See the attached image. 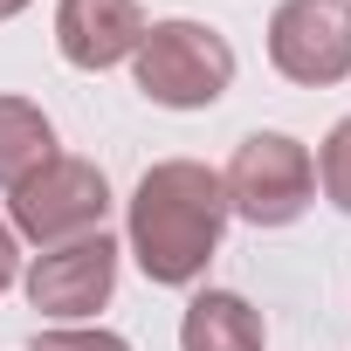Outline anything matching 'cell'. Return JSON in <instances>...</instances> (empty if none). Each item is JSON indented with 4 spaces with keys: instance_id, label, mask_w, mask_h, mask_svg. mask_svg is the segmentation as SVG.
Segmentation results:
<instances>
[{
    "instance_id": "52a82bcc",
    "label": "cell",
    "mask_w": 351,
    "mask_h": 351,
    "mask_svg": "<svg viewBox=\"0 0 351 351\" xmlns=\"http://www.w3.org/2000/svg\"><path fill=\"white\" fill-rule=\"evenodd\" d=\"M145 42L138 0H56V49L69 69H117Z\"/></svg>"
},
{
    "instance_id": "6da1fadb",
    "label": "cell",
    "mask_w": 351,
    "mask_h": 351,
    "mask_svg": "<svg viewBox=\"0 0 351 351\" xmlns=\"http://www.w3.org/2000/svg\"><path fill=\"white\" fill-rule=\"evenodd\" d=\"M221 228H228V186L200 158L152 165L131 193V255L165 289H186V282L207 276V262L221 248Z\"/></svg>"
},
{
    "instance_id": "30bf717a",
    "label": "cell",
    "mask_w": 351,
    "mask_h": 351,
    "mask_svg": "<svg viewBox=\"0 0 351 351\" xmlns=\"http://www.w3.org/2000/svg\"><path fill=\"white\" fill-rule=\"evenodd\" d=\"M317 180H324L330 207H344V214H351V117H337V124H330V138H324V152H317Z\"/></svg>"
},
{
    "instance_id": "7c38bea8",
    "label": "cell",
    "mask_w": 351,
    "mask_h": 351,
    "mask_svg": "<svg viewBox=\"0 0 351 351\" xmlns=\"http://www.w3.org/2000/svg\"><path fill=\"white\" fill-rule=\"evenodd\" d=\"M14 269H21V248H14V228L0 221V289L14 282Z\"/></svg>"
},
{
    "instance_id": "277c9868",
    "label": "cell",
    "mask_w": 351,
    "mask_h": 351,
    "mask_svg": "<svg viewBox=\"0 0 351 351\" xmlns=\"http://www.w3.org/2000/svg\"><path fill=\"white\" fill-rule=\"evenodd\" d=\"M8 228L35 248H62V241H83V234H104V214H110V180L90 165V158H49L28 186H14L8 200Z\"/></svg>"
},
{
    "instance_id": "8fae6325",
    "label": "cell",
    "mask_w": 351,
    "mask_h": 351,
    "mask_svg": "<svg viewBox=\"0 0 351 351\" xmlns=\"http://www.w3.org/2000/svg\"><path fill=\"white\" fill-rule=\"evenodd\" d=\"M28 351H131L117 330H42Z\"/></svg>"
},
{
    "instance_id": "8992f818",
    "label": "cell",
    "mask_w": 351,
    "mask_h": 351,
    "mask_svg": "<svg viewBox=\"0 0 351 351\" xmlns=\"http://www.w3.org/2000/svg\"><path fill=\"white\" fill-rule=\"evenodd\" d=\"M117 289V241L110 234H83V241H62V248H42L35 269H28V303L42 317H90L104 310Z\"/></svg>"
},
{
    "instance_id": "9c48e42d",
    "label": "cell",
    "mask_w": 351,
    "mask_h": 351,
    "mask_svg": "<svg viewBox=\"0 0 351 351\" xmlns=\"http://www.w3.org/2000/svg\"><path fill=\"white\" fill-rule=\"evenodd\" d=\"M56 158V124L28 97H0V186H28L35 172Z\"/></svg>"
},
{
    "instance_id": "ba28073f",
    "label": "cell",
    "mask_w": 351,
    "mask_h": 351,
    "mask_svg": "<svg viewBox=\"0 0 351 351\" xmlns=\"http://www.w3.org/2000/svg\"><path fill=\"white\" fill-rule=\"evenodd\" d=\"M262 310L234 289H200L180 317V351H262Z\"/></svg>"
},
{
    "instance_id": "3957f363",
    "label": "cell",
    "mask_w": 351,
    "mask_h": 351,
    "mask_svg": "<svg viewBox=\"0 0 351 351\" xmlns=\"http://www.w3.org/2000/svg\"><path fill=\"white\" fill-rule=\"evenodd\" d=\"M221 186H228V214H241L248 228H289L317 200V158L289 131H255L234 145Z\"/></svg>"
},
{
    "instance_id": "7a4b0ae2",
    "label": "cell",
    "mask_w": 351,
    "mask_h": 351,
    "mask_svg": "<svg viewBox=\"0 0 351 351\" xmlns=\"http://www.w3.org/2000/svg\"><path fill=\"white\" fill-rule=\"evenodd\" d=\"M131 76L165 110H207L234 83V42L207 21H152L131 56Z\"/></svg>"
},
{
    "instance_id": "4fadbf2b",
    "label": "cell",
    "mask_w": 351,
    "mask_h": 351,
    "mask_svg": "<svg viewBox=\"0 0 351 351\" xmlns=\"http://www.w3.org/2000/svg\"><path fill=\"white\" fill-rule=\"evenodd\" d=\"M21 8H28V0H0V21H14V14H21Z\"/></svg>"
},
{
    "instance_id": "5b68a950",
    "label": "cell",
    "mask_w": 351,
    "mask_h": 351,
    "mask_svg": "<svg viewBox=\"0 0 351 351\" xmlns=\"http://www.w3.org/2000/svg\"><path fill=\"white\" fill-rule=\"evenodd\" d=\"M269 62L303 90L344 83L351 76V0H282L269 21Z\"/></svg>"
}]
</instances>
